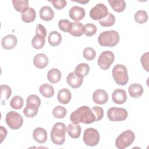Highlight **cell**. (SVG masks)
<instances>
[{"instance_id": "44", "label": "cell", "mask_w": 149, "mask_h": 149, "mask_svg": "<svg viewBox=\"0 0 149 149\" xmlns=\"http://www.w3.org/2000/svg\"><path fill=\"white\" fill-rule=\"evenodd\" d=\"M36 34H40L44 37H46L47 30L43 25H42L41 24H38L36 26Z\"/></svg>"}, {"instance_id": "43", "label": "cell", "mask_w": 149, "mask_h": 149, "mask_svg": "<svg viewBox=\"0 0 149 149\" xmlns=\"http://www.w3.org/2000/svg\"><path fill=\"white\" fill-rule=\"evenodd\" d=\"M141 65L147 72H148V52H147L143 54L140 58Z\"/></svg>"}, {"instance_id": "32", "label": "cell", "mask_w": 149, "mask_h": 149, "mask_svg": "<svg viewBox=\"0 0 149 149\" xmlns=\"http://www.w3.org/2000/svg\"><path fill=\"white\" fill-rule=\"evenodd\" d=\"M15 10L19 12H23L29 8L27 0H12V1Z\"/></svg>"}, {"instance_id": "13", "label": "cell", "mask_w": 149, "mask_h": 149, "mask_svg": "<svg viewBox=\"0 0 149 149\" xmlns=\"http://www.w3.org/2000/svg\"><path fill=\"white\" fill-rule=\"evenodd\" d=\"M93 100L96 104L100 105L105 104L108 100V95L104 90L98 89L94 92Z\"/></svg>"}, {"instance_id": "28", "label": "cell", "mask_w": 149, "mask_h": 149, "mask_svg": "<svg viewBox=\"0 0 149 149\" xmlns=\"http://www.w3.org/2000/svg\"><path fill=\"white\" fill-rule=\"evenodd\" d=\"M108 2L112 9L116 12H122L126 8V2L123 0H109Z\"/></svg>"}, {"instance_id": "18", "label": "cell", "mask_w": 149, "mask_h": 149, "mask_svg": "<svg viewBox=\"0 0 149 149\" xmlns=\"http://www.w3.org/2000/svg\"><path fill=\"white\" fill-rule=\"evenodd\" d=\"M128 91L129 95L132 98H138L142 95L143 93V88L140 84L133 83L129 86Z\"/></svg>"}, {"instance_id": "37", "label": "cell", "mask_w": 149, "mask_h": 149, "mask_svg": "<svg viewBox=\"0 0 149 149\" xmlns=\"http://www.w3.org/2000/svg\"><path fill=\"white\" fill-rule=\"evenodd\" d=\"M58 27L61 30L69 33L72 27V23L67 19H61L58 22Z\"/></svg>"}, {"instance_id": "3", "label": "cell", "mask_w": 149, "mask_h": 149, "mask_svg": "<svg viewBox=\"0 0 149 149\" xmlns=\"http://www.w3.org/2000/svg\"><path fill=\"white\" fill-rule=\"evenodd\" d=\"M66 131L67 128L63 123L57 122L55 123L50 133L51 140L52 143L56 145H62L65 141Z\"/></svg>"}, {"instance_id": "15", "label": "cell", "mask_w": 149, "mask_h": 149, "mask_svg": "<svg viewBox=\"0 0 149 149\" xmlns=\"http://www.w3.org/2000/svg\"><path fill=\"white\" fill-rule=\"evenodd\" d=\"M112 99L114 103L118 104H122L127 100V95L126 91L123 89H116L112 94Z\"/></svg>"}, {"instance_id": "11", "label": "cell", "mask_w": 149, "mask_h": 149, "mask_svg": "<svg viewBox=\"0 0 149 149\" xmlns=\"http://www.w3.org/2000/svg\"><path fill=\"white\" fill-rule=\"evenodd\" d=\"M86 15L85 10L80 6H74L70 8L69 12V16L73 20L77 22L82 20Z\"/></svg>"}, {"instance_id": "5", "label": "cell", "mask_w": 149, "mask_h": 149, "mask_svg": "<svg viewBox=\"0 0 149 149\" xmlns=\"http://www.w3.org/2000/svg\"><path fill=\"white\" fill-rule=\"evenodd\" d=\"M134 139V133L130 130H127L118 136L115 140V146L119 149H124L130 146Z\"/></svg>"}, {"instance_id": "38", "label": "cell", "mask_w": 149, "mask_h": 149, "mask_svg": "<svg viewBox=\"0 0 149 149\" xmlns=\"http://www.w3.org/2000/svg\"><path fill=\"white\" fill-rule=\"evenodd\" d=\"M83 56L86 59L91 61L95 58L96 52L93 48L91 47H87L83 51Z\"/></svg>"}, {"instance_id": "12", "label": "cell", "mask_w": 149, "mask_h": 149, "mask_svg": "<svg viewBox=\"0 0 149 149\" xmlns=\"http://www.w3.org/2000/svg\"><path fill=\"white\" fill-rule=\"evenodd\" d=\"M17 42V38L12 34L4 36L1 40V45L5 49H12L14 48Z\"/></svg>"}, {"instance_id": "20", "label": "cell", "mask_w": 149, "mask_h": 149, "mask_svg": "<svg viewBox=\"0 0 149 149\" xmlns=\"http://www.w3.org/2000/svg\"><path fill=\"white\" fill-rule=\"evenodd\" d=\"M57 98L60 103L62 104H67L71 100V93L67 88H62L58 91Z\"/></svg>"}, {"instance_id": "45", "label": "cell", "mask_w": 149, "mask_h": 149, "mask_svg": "<svg viewBox=\"0 0 149 149\" xmlns=\"http://www.w3.org/2000/svg\"><path fill=\"white\" fill-rule=\"evenodd\" d=\"M0 135H1V143H2L4 139L6 138L7 136V130L6 128L2 126H0Z\"/></svg>"}, {"instance_id": "31", "label": "cell", "mask_w": 149, "mask_h": 149, "mask_svg": "<svg viewBox=\"0 0 149 149\" xmlns=\"http://www.w3.org/2000/svg\"><path fill=\"white\" fill-rule=\"evenodd\" d=\"M1 89V101L2 105H4V103L9 99L12 94V90L9 86L5 84H2L0 86Z\"/></svg>"}, {"instance_id": "10", "label": "cell", "mask_w": 149, "mask_h": 149, "mask_svg": "<svg viewBox=\"0 0 149 149\" xmlns=\"http://www.w3.org/2000/svg\"><path fill=\"white\" fill-rule=\"evenodd\" d=\"M109 13L107 7L103 3H97L90 11V17L94 20H100Z\"/></svg>"}, {"instance_id": "33", "label": "cell", "mask_w": 149, "mask_h": 149, "mask_svg": "<svg viewBox=\"0 0 149 149\" xmlns=\"http://www.w3.org/2000/svg\"><path fill=\"white\" fill-rule=\"evenodd\" d=\"M134 20L139 24H143L148 20V15L146 10H139L134 15Z\"/></svg>"}, {"instance_id": "8", "label": "cell", "mask_w": 149, "mask_h": 149, "mask_svg": "<svg viewBox=\"0 0 149 149\" xmlns=\"http://www.w3.org/2000/svg\"><path fill=\"white\" fill-rule=\"evenodd\" d=\"M128 116L126 109L123 108L111 107L107 111L108 118L112 122H119L125 120Z\"/></svg>"}, {"instance_id": "25", "label": "cell", "mask_w": 149, "mask_h": 149, "mask_svg": "<svg viewBox=\"0 0 149 149\" xmlns=\"http://www.w3.org/2000/svg\"><path fill=\"white\" fill-rule=\"evenodd\" d=\"M22 20L26 23L33 22L36 19V11L32 8H28L21 15Z\"/></svg>"}, {"instance_id": "41", "label": "cell", "mask_w": 149, "mask_h": 149, "mask_svg": "<svg viewBox=\"0 0 149 149\" xmlns=\"http://www.w3.org/2000/svg\"><path fill=\"white\" fill-rule=\"evenodd\" d=\"M26 104H33L40 107L41 105V100L38 96L35 94L29 95L26 100Z\"/></svg>"}, {"instance_id": "39", "label": "cell", "mask_w": 149, "mask_h": 149, "mask_svg": "<svg viewBox=\"0 0 149 149\" xmlns=\"http://www.w3.org/2000/svg\"><path fill=\"white\" fill-rule=\"evenodd\" d=\"M85 29V33L84 34L86 36L91 37L94 35L97 30V27L95 24L92 23H87L84 25Z\"/></svg>"}, {"instance_id": "29", "label": "cell", "mask_w": 149, "mask_h": 149, "mask_svg": "<svg viewBox=\"0 0 149 149\" xmlns=\"http://www.w3.org/2000/svg\"><path fill=\"white\" fill-rule=\"evenodd\" d=\"M38 108L36 105L33 104H26V107L23 109L24 115L28 118H33L38 113Z\"/></svg>"}, {"instance_id": "23", "label": "cell", "mask_w": 149, "mask_h": 149, "mask_svg": "<svg viewBox=\"0 0 149 149\" xmlns=\"http://www.w3.org/2000/svg\"><path fill=\"white\" fill-rule=\"evenodd\" d=\"M39 91L41 94L45 98L52 97L54 94V87L48 83L41 84L40 86Z\"/></svg>"}, {"instance_id": "7", "label": "cell", "mask_w": 149, "mask_h": 149, "mask_svg": "<svg viewBox=\"0 0 149 149\" xmlns=\"http://www.w3.org/2000/svg\"><path fill=\"white\" fill-rule=\"evenodd\" d=\"M83 139L87 146L94 147L97 146L100 141V134L95 129L87 128L84 132Z\"/></svg>"}, {"instance_id": "16", "label": "cell", "mask_w": 149, "mask_h": 149, "mask_svg": "<svg viewBox=\"0 0 149 149\" xmlns=\"http://www.w3.org/2000/svg\"><path fill=\"white\" fill-rule=\"evenodd\" d=\"M66 81L69 86L73 88H76L81 86L83 79L76 76L74 72H71L68 74Z\"/></svg>"}, {"instance_id": "6", "label": "cell", "mask_w": 149, "mask_h": 149, "mask_svg": "<svg viewBox=\"0 0 149 149\" xmlns=\"http://www.w3.org/2000/svg\"><path fill=\"white\" fill-rule=\"evenodd\" d=\"M5 121L10 129L17 130L22 127L23 123V118L22 115L17 112L12 111L7 113Z\"/></svg>"}, {"instance_id": "34", "label": "cell", "mask_w": 149, "mask_h": 149, "mask_svg": "<svg viewBox=\"0 0 149 149\" xmlns=\"http://www.w3.org/2000/svg\"><path fill=\"white\" fill-rule=\"evenodd\" d=\"M115 22V17L113 14L111 13H109L107 16H105L104 18L102 19L101 20H99L100 24L103 27L112 26L114 24Z\"/></svg>"}, {"instance_id": "17", "label": "cell", "mask_w": 149, "mask_h": 149, "mask_svg": "<svg viewBox=\"0 0 149 149\" xmlns=\"http://www.w3.org/2000/svg\"><path fill=\"white\" fill-rule=\"evenodd\" d=\"M34 140L38 143H44L47 139V133L46 130L42 127L36 128L33 133Z\"/></svg>"}, {"instance_id": "36", "label": "cell", "mask_w": 149, "mask_h": 149, "mask_svg": "<svg viewBox=\"0 0 149 149\" xmlns=\"http://www.w3.org/2000/svg\"><path fill=\"white\" fill-rule=\"evenodd\" d=\"M67 113L66 109L62 106H56L52 110V115L54 117L58 119L63 118Z\"/></svg>"}, {"instance_id": "26", "label": "cell", "mask_w": 149, "mask_h": 149, "mask_svg": "<svg viewBox=\"0 0 149 149\" xmlns=\"http://www.w3.org/2000/svg\"><path fill=\"white\" fill-rule=\"evenodd\" d=\"M90 71V66L86 63L79 64L74 69V73L79 77L83 78L86 76Z\"/></svg>"}, {"instance_id": "22", "label": "cell", "mask_w": 149, "mask_h": 149, "mask_svg": "<svg viewBox=\"0 0 149 149\" xmlns=\"http://www.w3.org/2000/svg\"><path fill=\"white\" fill-rule=\"evenodd\" d=\"M85 33L84 26L80 22H74L72 23V27L69 33L74 37H80Z\"/></svg>"}, {"instance_id": "35", "label": "cell", "mask_w": 149, "mask_h": 149, "mask_svg": "<svg viewBox=\"0 0 149 149\" xmlns=\"http://www.w3.org/2000/svg\"><path fill=\"white\" fill-rule=\"evenodd\" d=\"M23 99L21 96L15 95L10 101V107L15 109H20L23 106Z\"/></svg>"}, {"instance_id": "30", "label": "cell", "mask_w": 149, "mask_h": 149, "mask_svg": "<svg viewBox=\"0 0 149 149\" xmlns=\"http://www.w3.org/2000/svg\"><path fill=\"white\" fill-rule=\"evenodd\" d=\"M45 42V37L40 35L36 34L31 40V45L33 47L37 49H40L42 48Z\"/></svg>"}, {"instance_id": "1", "label": "cell", "mask_w": 149, "mask_h": 149, "mask_svg": "<svg viewBox=\"0 0 149 149\" xmlns=\"http://www.w3.org/2000/svg\"><path fill=\"white\" fill-rule=\"evenodd\" d=\"M70 119L72 123L90 124L95 122V116L91 109L87 106H81L72 112Z\"/></svg>"}, {"instance_id": "40", "label": "cell", "mask_w": 149, "mask_h": 149, "mask_svg": "<svg viewBox=\"0 0 149 149\" xmlns=\"http://www.w3.org/2000/svg\"><path fill=\"white\" fill-rule=\"evenodd\" d=\"M91 110L95 116V122L100 120L103 118L104 110L100 107L95 106L91 108Z\"/></svg>"}, {"instance_id": "4", "label": "cell", "mask_w": 149, "mask_h": 149, "mask_svg": "<svg viewBox=\"0 0 149 149\" xmlns=\"http://www.w3.org/2000/svg\"><path fill=\"white\" fill-rule=\"evenodd\" d=\"M112 76L116 84L125 86L129 80L127 68L123 65L118 64L112 69Z\"/></svg>"}, {"instance_id": "24", "label": "cell", "mask_w": 149, "mask_h": 149, "mask_svg": "<svg viewBox=\"0 0 149 149\" xmlns=\"http://www.w3.org/2000/svg\"><path fill=\"white\" fill-rule=\"evenodd\" d=\"M48 43L52 47L58 46L62 41V36L58 31H52L48 35Z\"/></svg>"}, {"instance_id": "9", "label": "cell", "mask_w": 149, "mask_h": 149, "mask_svg": "<svg viewBox=\"0 0 149 149\" xmlns=\"http://www.w3.org/2000/svg\"><path fill=\"white\" fill-rule=\"evenodd\" d=\"M115 59L114 54L110 51L102 52L98 58V65L103 70H107L109 68Z\"/></svg>"}, {"instance_id": "14", "label": "cell", "mask_w": 149, "mask_h": 149, "mask_svg": "<svg viewBox=\"0 0 149 149\" xmlns=\"http://www.w3.org/2000/svg\"><path fill=\"white\" fill-rule=\"evenodd\" d=\"M34 65L38 69H44L48 64V58L47 56L42 53L36 54L33 58Z\"/></svg>"}, {"instance_id": "2", "label": "cell", "mask_w": 149, "mask_h": 149, "mask_svg": "<svg viewBox=\"0 0 149 149\" xmlns=\"http://www.w3.org/2000/svg\"><path fill=\"white\" fill-rule=\"evenodd\" d=\"M119 33L115 30H107L100 33L98 41L102 47H113L116 45L119 41Z\"/></svg>"}, {"instance_id": "42", "label": "cell", "mask_w": 149, "mask_h": 149, "mask_svg": "<svg viewBox=\"0 0 149 149\" xmlns=\"http://www.w3.org/2000/svg\"><path fill=\"white\" fill-rule=\"evenodd\" d=\"M51 2L53 5L54 7L56 9L61 10L65 8L66 5V1L65 0H53Z\"/></svg>"}, {"instance_id": "46", "label": "cell", "mask_w": 149, "mask_h": 149, "mask_svg": "<svg viewBox=\"0 0 149 149\" xmlns=\"http://www.w3.org/2000/svg\"><path fill=\"white\" fill-rule=\"evenodd\" d=\"M76 2H79V3H87V2H89V0H88V1H76Z\"/></svg>"}, {"instance_id": "21", "label": "cell", "mask_w": 149, "mask_h": 149, "mask_svg": "<svg viewBox=\"0 0 149 149\" xmlns=\"http://www.w3.org/2000/svg\"><path fill=\"white\" fill-rule=\"evenodd\" d=\"M81 129L80 125L76 123H70L67 127V132L68 135L73 139H77L81 134Z\"/></svg>"}, {"instance_id": "27", "label": "cell", "mask_w": 149, "mask_h": 149, "mask_svg": "<svg viewBox=\"0 0 149 149\" xmlns=\"http://www.w3.org/2000/svg\"><path fill=\"white\" fill-rule=\"evenodd\" d=\"M61 78V71L56 68L51 69L47 73V79L51 83L59 82Z\"/></svg>"}, {"instance_id": "19", "label": "cell", "mask_w": 149, "mask_h": 149, "mask_svg": "<svg viewBox=\"0 0 149 149\" xmlns=\"http://www.w3.org/2000/svg\"><path fill=\"white\" fill-rule=\"evenodd\" d=\"M40 17L45 21H50L54 17V12L51 7L44 6L40 10Z\"/></svg>"}]
</instances>
